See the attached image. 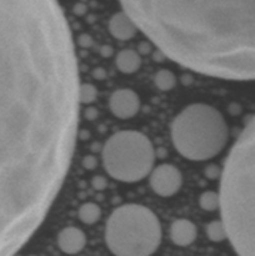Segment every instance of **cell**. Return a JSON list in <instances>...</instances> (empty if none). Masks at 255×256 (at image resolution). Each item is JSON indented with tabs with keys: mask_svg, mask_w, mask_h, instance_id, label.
Here are the masks:
<instances>
[{
	"mask_svg": "<svg viewBox=\"0 0 255 256\" xmlns=\"http://www.w3.org/2000/svg\"><path fill=\"white\" fill-rule=\"evenodd\" d=\"M79 68L58 0H0V256H15L65 182L79 126Z\"/></svg>",
	"mask_w": 255,
	"mask_h": 256,
	"instance_id": "obj_1",
	"label": "cell"
},
{
	"mask_svg": "<svg viewBox=\"0 0 255 256\" xmlns=\"http://www.w3.org/2000/svg\"><path fill=\"white\" fill-rule=\"evenodd\" d=\"M140 32L198 74L255 82V0H120Z\"/></svg>",
	"mask_w": 255,
	"mask_h": 256,
	"instance_id": "obj_2",
	"label": "cell"
},
{
	"mask_svg": "<svg viewBox=\"0 0 255 256\" xmlns=\"http://www.w3.org/2000/svg\"><path fill=\"white\" fill-rule=\"evenodd\" d=\"M219 196L222 222L235 252L255 256V115L230 150Z\"/></svg>",
	"mask_w": 255,
	"mask_h": 256,
	"instance_id": "obj_3",
	"label": "cell"
},
{
	"mask_svg": "<svg viewBox=\"0 0 255 256\" xmlns=\"http://www.w3.org/2000/svg\"><path fill=\"white\" fill-rule=\"evenodd\" d=\"M172 139L175 149L185 159L205 162L224 150L229 128L219 110L208 104H192L174 119Z\"/></svg>",
	"mask_w": 255,
	"mask_h": 256,
	"instance_id": "obj_4",
	"label": "cell"
},
{
	"mask_svg": "<svg viewBox=\"0 0 255 256\" xmlns=\"http://www.w3.org/2000/svg\"><path fill=\"white\" fill-rule=\"evenodd\" d=\"M162 225L146 206L126 204L110 215L105 242L115 256H152L162 242Z\"/></svg>",
	"mask_w": 255,
	"mask_h": 256,
	"instance_id": "obj_5",
	"label": "cell"
},
{
	"mask_svg": "<svg viewBox=\"0 0 255 256\" xmlns=\"http://www.w3.org/2000/svg\"><path fill=\"white\" fill-rule=\"evenodd\" d=\"M102 162L112 179L132 184L152 174L155 150L149 138L144 134L124 130L110 136L105 142Z\"/></svg>",
	"mask_w": 255,
	"mask_h": 256,
	"instance_id": "obj_6",
	"label": "cell"
},
{
	"mask_svg": "<svg viewBox=\"0 0 255 256\" xmlns=\"http://www.w3.org/2000/svg\"><path fill=\"white\" fill-rule=\"evenodd\" d=\"M150 185L155 194L162 198H170L182 188V175L174 165L162 164L152 169L150 174Z\"/></svg>",
	"mask_w": 255,
	"mask_h": 256,
	"instance_id": "obj_7",
	"label": "cell"
},
{
	"mask_svg": "<svg viewBox=\"0 0 255 256\" xmlns=\"http://www.w3.org/2000/svg\"><path fill=\"white\" fill-rule=\"evenodd\" d=\"M109 106L112 114L119 119H132L140 110V98L134 90L119 89L110 96Z\"/></svg>",
	"mask_w": 255,
	"mask_h": 256,
	"instance_id": "obj_8",
	"label": "cell"
},
{
	"mask_svg": "<svg viewBox=\"0 0 255 256\" xmlns=\"http://www.w3.org/2000/svg\"><path fill=\"white\" fill-rule=\"evenodd\" d=\"M58 245L64 254L76 255L84 250L86 245V235L78 228H65L58 236Z\"/></svg>",
	"mask_w": 255,
	"mask_h": 256,
	"instance_id": "obj_9",
	"label": "cell"
},
{
	"mask_svg": "<svg viewBox=\"0 0 255 256\" xmlns=\"http://www.w3.org/2000/svg\"><path fill=\"white\" fill-rule=\"evenodd\" d=\"M138 26L135 22H132V18L126 14L125 12H116L112 16L109 22V32L115 39L122 40V42H126V40H132V38L136 35Z\"/></svg>",
	"mask_w": 255,
	"mask_h": 256,
	"instance_id": "obj_10",
	"label": "cell"
},
{
	"mask_svg": "<svg viewBox=\"0 0 255 256\" xmlns=\"http://www.w3.org/2000/svg\"><path fill=\"white\" fill-rule=\"evenodd\" d=\"M198 229L190 220L179 219L170 228V239L178 246H189L196 240Z\"/></svg>",
	"mask_w": 255,
	"mask_h": 256,
	"instance_id": "obj_11",
	"label": "cell"
},
{
	"mask_svg": "<svg viewBox=\"0 0 255 256\" xmlns=\"http://www.w3.org/2000/svg\"><path fill=\"white\" fill-rule=\"evenodd\" d=\"M119 72L124 74H134L142 66V58L138 52L132 49H124L118 52L116 59H115Z\"/></svg>",
	"mask_w": 255,
	"mask_h": 256,
	"instance_id": "obj_12",
	"label": "cell"
},
{
	"mask_svg": "<svg viewBox=\"0 0 255 256\" xmlns=\"http://www.w3.org/2000/svg\"><path fill=\"white\" fill-rule=\"evenodd\" d=\"M79 219L82 224L92 225L98 222L102 218V209L99 205L94 204V202H86V204L82 205L79 209Z\"/></svg>",
	"mask_w": 255,
	"mask_h": 256,
	"instance_id": "obj_13",
	"label": "cell"
},
{
	"mask_svg": "<svg viewBox=\"0 0 255 256\" xmlns=\"http://www.w3.org/2000/svg\"><path fill=\"white\" fill-rule=\"evenodd\" d=\"M154 82L160 92H170L176 85V76L170 70L162 69L155 74Z\"/></svg>",
	"mask_w": 255,
	"mask_h": 256,
	"instance_id": "obj_14",
	"label": "cell"
},
{
	"mask_svg": "<svg viewBox=\"0 0 255 256\" xmlns=\"http://www.w3.org/2000/svg\"><path fill=\"white\" fill-rule=\"evenodd\" d=\"M199 205L204 212H212L220 210V196L215 192H205L199 199Z\"/></svg>",
	"mask_w": 255,
	"mask_h": 256,
	"instance_id": "obj_15",
	"label": "cell"
},
{
	"mask_svg": "<svg viewBox=\"0 0 255 256\" xmlns=\"http://www.w3.org/2000/svg\"><path fill=\"white\" fill-rule=\"evenodd\" d=\"M206 235L209 238L210 242H222L228 239L226 229H225L224 222H212L206 226Z\"/></svg>",
	"mask_w": 255,
	"mask_h": 256,
	"instance_id": "obj_16",
	"label": "cell"
},
{
	"mask_svg": "<svg viewBox=\"0 0 255 256\" xmlns=\"http://www.w3.org/2000/svg\"><path fill=\"white\" fill-rule=\"evenodd\" d=\"M98 96L96 88L92 84H80L79 102L80 105H88L95 102Z\"/></svg>",
	"mask_w": 255,
	"mask_h": 256,
	"instance_id": "obj_17",
	"label": "cell"
},
{
	"mask_svg": "<svg viewBox=\"0 0 255 256\" xmlns=\"http://www.w3.org/2000/svg\"><path fill=\"white\" fill-rule=\"evenodd\" d=\"M92 44V36H89V35H82V36L79 38V45L80 46H82V48H88V46H90V45Z\"/></svg>",
	"mask_w": 255,
	"mask_h": 256,
	"instance_id": "obj_18",
	"label": "cell"
},
{
	"mask_svg": "<svg viewBox=\"0 0 255 256\" xmlns=\"http://www.w3.org/2000/svg\"><path fill=\"white\" fill-rule=\"evenodd\" d=\"M74 12L76 15H84L85 12H86V6H85L84 4H78L75 5Z\"/></svg>",
	"mask_w": 255,
	"mask_h": 256,
	"instance_id": "obj_19",
	"label": "cell"
}]
</instances>
